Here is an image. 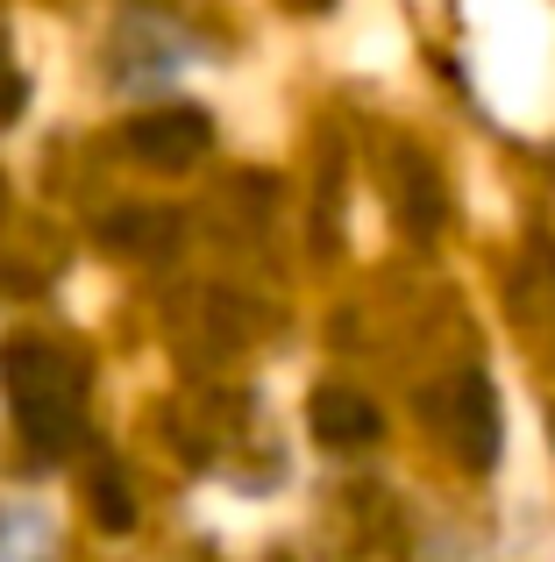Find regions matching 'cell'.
Here are the masks:
<instances>
[{
	"label": "cell",
	"instance_id": "obj_5",
	"mask_svg": "<svg viewBox=\"0 0 555 562\" xmlns=\"http://www.w3.org/2000/svg\"><path fill=\"white\" fill-rule=\"evenodd\" d=\"M171 235H179V214H165V206H114V214L100 221V243L136 249V257H165Z\"/></svg>",
	"mask_w": 555,
	"mask_h": 562
},
{
	"label": "cell",
	"instance_id": "obj_4",
	"mask_svg": "<svg viewBox=\"0 0 555 562\" xmlns=\"http://www.w3.org/2000/svg\"><path fill=\"white\" fill-rule=\"evenodd\" d=\"M306 420H314L320 449H371V441L385 435V413H377L356 384H320L314 406H306Z\"/></svg>",
	"mask_w": 555,
	"mask_h": 562
},
{
	"label": "cell",
	"instance_id": "obj_8",
	"mask_svg": "<svg viewBox=\"0 0 555 562\" xmlns=\"http://www.w3.org/2000/svg\"><path fill=\"white\" fill-rule=\"evenodd\" d=\"M22 93H29V86L14 79V71H8V57H0V122H14V114H22Z\"/></svg>",
	"mask_w": 555,
	"mask_h": 562
},
{
	"label": "cell",
	"instance_id": "obj_6",
	"mask_svg": "<svg viewBox=\"0 0 555 562\" xmlns=\"http://www.w3.org/2000/svg\"><path fill=\"white\" fill-rule=\"evenodd\" d=\"M399 206H406V228L414 235L442 228V186H434V171H428L420 150H399Z\"/></svg>",
	"mask_w": 555,
	"mask_h": 562
},
{
	"label": "cell",
	"instance_id": "obj_9",
	"mask_svg": "<svg viewBox=\"0 0 555 562\" xmlns=\"http://www.w3.org/2000/svg\"><path fill=\"white\" fill-rule=\"evenodd\" d=\"M285 8H306V14H320V8H335V0H285Z\"/></svg>",
	"mask_w": 555,
	"mask_h": 562
},
{
	"label": "cell",
	"instance_id": "obj_2",
	"mask_svg": "<svg viewBox=\"0 0 555 562\" xmlns=\"http://www.w3.org/2000/svg\"><path fill=\"white\" fill-rule=\"evenodd\" d=\"M207 143H214V122L200 108H157V114H136L122 128V150L143 171H185L207 157Z\"/></svg>",
	"mask_w": 555,
	"mask_h": 562
},
{
	"label": "cell",
	"instance_id": "obj_1",
	"mask_svg": "<svg viewBox=\"0 0 555 562\" xmlns=\"http://www.w3.org/2000/svg\"><path fill=\"white\" fill-rule=\"evenodd\" d=\"M0 384H8V406L22 420V435L36 449H65V435L79 427L86 406V371L50 342H8L0 357Z\"/></svg>",
	"mask_w": 555,
	"mask_h": 562
},
{
	"label": "cell",
	"instance_id": "obj_7",
	"mask_svg": "<svg viewBox=\"0 0 555 562\" xmlns=\"http://www.w3.org/2000/svg\"><path fill=\"white\" fill-rule=\"evenodd\" d=\"M93 520L107 527V535H128V527H136V498H128L122 470H100L93 477Z\"/></svg>",
	"mask_w": 555,
	"mask_h": 562
},
{
	"label": "cell",
	"instance_id": "obj_3",
	"mask_svg": "<svg viewBox=\"0 0 555 562\" xmlns=\"http://www.w3.org/2000/svg\"><path fill=\"white\" fill-rule=\"evenodd\" d=\"M442 420H449V441L471 470H491L499 463V392H491L485 371H463L442 398Z\"/></svg>",
	"mask_w": 555,
	"mask_h": 562
}]
</instances>
